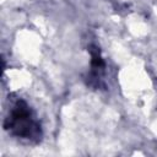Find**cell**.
Listing matches in <instances>:
<instances>
[{"instance_id": "6da1fadb", "label": "cell", "mask_w": 157, "mask_h": 157, "mask_svg": "<svg viewBox=\"0 0 157 157\" xmlns=\"http://www.w3.org/2000/svg\"><path fill=\"white\" fill-rule=\"evenodd\" d=\"M5 129H11V131L21 137H31L38 134V125L32 121L31 112L25 102H17L15 108L11 110V115L6 119L4 124Z\"/></svg>"}, {"instance_id": "7a4b0ae2", "label": "cell", "mask_w": 157, "mask_h": 157, "mask_svg": "<svg viewBox=\"0 0 157 157\" xmlns=\"http://www.w3.org/2000/svg\"><path fill=\"white\" fill-rule=\"evenodd\" d=\"M92 49H90V52H91V64H92V66L93 67H97V69H99V67H103V65H104V61H103V59H102V56H101V54H99V50L96 48V47H91Z\"/></svg>"}]
</instances>
